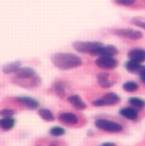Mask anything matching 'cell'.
<instances>
[{
    "label": "cell",
    "instance_id": "4",
    "mask_svg": "<svg viewBox=\"0 0 145 146\" xmlns=\"http://www.w3.org/2000/svg\"><path fill=\"white\" fill-rule=\"evenodd\" d=\"M95 65L102 69H114L118 66V60L111 56H100L95 60Z\"/></svg>",
    "mask_w": 145,
    "mask_h": 146
},
{
    "label": "cell",
    "instance_id": "18",
    "mask_svg": "<svg viewBox=\"0 0 145 146\" xmlns=\"http://www.w3.org/2000/svg\"><path fill=\"white\" fill-rule=\"evenodd\" d=\"M39 115L45 120V121H53L55 120V115L49 109H40L39 110Z\"/></svg>",
    "mask_w": 145,
    "mask_h": 146
},
{
    "label": "cell",
    "instance_id": "25",
    "mask_svg": "<svg viewBox=\"0 0 145 146\" xmlns=\"http://www.w3.org/2000/svg\"><path fill=\"white\" fill-rule=\"evenodd\" d=\"M92 104L94 106V107H104L106 106V103H104V100L101 98V99H96V100H94L93 102H92Z\"/></svg>",
    "mask_w": 145,
    "mask_h": 146
},
{
    "label": "cell",
    "instance_id": "11",
    "mask_svg": "<svg viewBox=\"0 0 145 146\" xmlns=\"http://www.w3.org/2000/svg\"><path fill=\"white\" fill-rule=\"evenodd\" d=\"M68 102L72 104L75 109H77V110L86 109V104H85V102L80 99V96H78V95H76V94L68 96Z\"/></svg>",
    "mask_w": 145,
    "mask_h": 146
},
{
    "label": "cell",
    "instance_id": "14",
    "mask_svg": "<svg viewBox=\"0 0 145 146\" xmlns=\"http://www.w3.org/2000/svg\"><path fill=\"white\" fill-rule=\"evenodd\" d=\"M15 126V119L13 117H3L0 119V128L2 130H10Z\"/></svg>",
    "mask_w": 145,
    "mask_h": 146
},
{
    "label": "cell",
    "instance_id": "8",
    "mask_svg": "<svg viewBox=\"0 0 145 146\" xmlns=\"http://www.w3.org/2000/svg\"><path fill=\"white\" fill-rule=\"evenodd\" d=\"M59 121L68 126H75L78 123V117L72 112H64V113H60Z\"/></svg>",
    "mask_w": 145,
    "mask_h": 146
},
{
    "label": "cell",
    "instance_id": "22",
    "mask_svg": "<svg viewBox=\"0 0 145 146\" xmlns=\"http://www.w3.org/2000/svg\"><path fill=\"white\" fill-rule=\"evenodd\" d=\"M114 2L119 6H125V7H128V6H132L136 2V0H114Z\"/></svg>",
    "mask_w": 145,
    "mask_h": 146
},
{
    "label": "cell",
    "instance_id": "12",
    "mask_svg": "<svg viewBox=\"0 0 145 146\" xmlns=\"http://www.w3.org/2000/svg\"><path fill=\"white\" fill-rule=\"evenodd\" d=\"M98 83H99V85H100L101 87H103V88H109V87H111V86L114 84L113 80H110V79H109L108 73L99 74V75H98Z\"/></svg>",
    "mask_w": 145,
    "mask_h": 146
},
{
    "label": "cell",
    "instance_id": "10",
    "mask_svg": "<svg viewBox=\"0 0 145 146\" xmlns=\"http://www.w3.org/2000/svg\"><path fill=\"white\" fill-rule=\"evenodd\" d=\"M116 54H118V49L113 45H102L101 48H99L94 56H111V57H114Z\"/></svg>",
    "mask_w": 145,
    "mask_h": 146
},
{
    "label": "cell",
    "instance_id": "19",
    "mask_svg": "<svg viewBox=\"0 0 145 146\" xmlns=\"http://www.w3.org/2000/svg\"><path fill=\"white\" fill-rule=\"evenodd\" d=\"M122 88L124 91L128 92V93H133V92H136L138 90V84L136 82H133V80H128L126 82L124 85H122Z\"/></svg>",
    "mask_w": 145,
    "mask_h": 146
},
{
    "label": "cell",
    "instance_id": "21",
    "mask_svg": "<svg viewBox=\"0 0 145 146\" xmlns=\"http://www.w3.org/2000/svg\"><path fill=\"white\" fill-rule=\"evenodd\" d=\"M66 133V130L63 128V127H58V126H55L50 129V135L53 136V137H59V136H63L64 134Z\"/></svg>",
    "mask_w": 145,
    "mask_h": 146
},
{
    "label": "cell",
    "instance_id": "26",
    "mask_svg": "<svg viewBox=\"0 0 145 146\" xmlns=\"http://www.w3.org/2000/svg\"><path fill=\"white\" fill-rule=\"evenodd\" d=\"M138 76H140V79H141V82L145 84V66H143V67H142L141 72L138 73Z\"/></svg>",
    "mask_w": 145,
    "mask_h": 146
},
{
    "label": "cell",
    "instance_id": "28",
    "mask_svg": "<svg viewBox=\"0 0 145 146\" xmlns=\"http://www.w3.org/2000/svg\"><path fill=\"white\" fill-rule=\"evenodd\" d=\"M50 146H57L56 144H50Z\"/></svg>",
    "mask_w": 145,
    "mask_h": 146
},
{
    "label": "cell",
    "instance_id": "9",
    "mask_svg": "<svg viewBox=\"0 0 145 146\" xmlns=\"http://www.w3.org/2000/svg\"><path fill=\"white\" fill-rule=\"evenodd\" d=\"M16 100H17V102L21 103L23 107H25V108L31 109V110L36 109V108H39V106H40L39 101H36V100L32 99V98H29V96H19V98H16Z\"/></svg>",
    "mask_w": 145,
    "mask_h": 146
},
{
    "label": "cell",
    "instance_id": "1",
    "mask_svg": "<svg viewBox=\"0 0 145 146\" xmlns=\"http://www.w3.org/2000/svg\"><path fill=\"white\" fill-rule=\"evenodd\" d=\"M51 61L57 68L64 70L77 68L83 64V60L72 53H55L51 56Z\"/></svg>",
    "mask_w": 145,
    "mask_h": 146
},
{
    "label": "cell",
    "instance_id": "17",
    "mask_svg": "<svg viewBox=\"0 0 145 146\" xmlns=\"http://www.w3.org/2000/svg\"><path fill=\"white\" fill-rule=\"evenodd\" d=\"M128 103H129V106H132V107H134V108H136L138 110H142L145 108V101L141 98H136V96L129 98L128 99Z\"/></svg>",
    "mask_w": 145,
    "mask_h": 146
},
{
    "label": "cell",
    "instance_id": "16",
    "mask_svg": "<svg viewBox=\"0 0 145 146\" xmlns=\"http://www.w3.org/2000/svg\"><path fill=\"white\" fill-rule=\"evenodd\" d=\"M19 68H21V62L19 61H15V62H10V64L5 65L2 67V72L5 74H13L16 73Z\"/></svg>",
    "mask_w": 145,
    "mask_h": 146
},
{
    "label": "cell",
    "instance_id": "3",
    "mask_svg": "<svg viewBox=\"0 0 145 146\" xmlns=\"http://www.w3.org/2000/svg\"><path fill=\"white\" fill-rule=\"evenodd\" d=\"M103 44L101 42H82V41H77L72 44L74 49L78 52H82V53H88V54H92L94 56L95 51L101 48Z\"/></svg>",
    "mask_w": 145,
    "mask_h": 146
},
{
    "label": "cell",
    "instance_id": "6",
    "mask_svg": "<svg viewBox=\"0 0 145 146\" xmlns=\"http://www.w3.org/2000/svg\"><path fill=\"white\" fill-rule=\"evenodd\" d=\"M127 56H128V59H129V60L136 61V62H138V64H143V62H145V50L144 49H141V48L132 49V50L128 51Z\"/></svg>",
    "mask_w": 145,
    "mask_h": 146
},
{
    "label": "cell",
    "instance_id": "29",
    "mask_svg": "<svg viewBox=\"0 0 145 146\" xmlns=\"http://www.w3.org/2000/svg\"><path fill=\"white\" fill-rule=\"evenodd\" d=\"M101 146H102V145H101Z\"/></svg>",
    "mask_w": 145,
    "mask_h": 146
},
{
    "label": "cell",
    "instance_id": "5",
    "mask_svg": "<svg viewBox=\"0 0 145 146\" xmlns=\"http://www.w3.org/2000/svg\"><path fill=\"white\" fill-rule=\"evenodd\" d=\"M113 33L118 36L125 37L128 40H140L143 37V33L141 31L133 29H119V30H114Z\"/></svg>",
    "mask_w": 145,
    "mask_h": 146
},
{
    "label": "cell",
    "instance_id": "23",
    "mask_svg": "<svg viewBox=\"0 0 145 146\" xmlns=\"http://www.w3.org/2000/svg\"><path fill=\"white\" fill-rule=\"evenodd\" d=\"M14 114H15V111L11 109H8V108L0 110V115H2V117H13Z\"/></svg>",
    "mask_w": 145,
    "mask_h": 146
},
{
    "label": "cell",
    "instance_id": "13",
    "mask_svg": "<svg viewBox=\"0 0 145 146\" xmlns=\"http://www.w3.org/2000/svg\"><path fill=\"white\" fill-rule=\"evenodd\" d=\"M102 99L104 100L106 106H114V104H118L120 102V96L118 94H116V93H112V92L106 93L102 96Z\"/></svg>",
    "mask_w": 145,
    "mask_h": 146
},
{
    "label": "cell",
    "instance_id": "2",
    "mask_svg": "<svg viewBox=\"0 0 145 146\" xmlns=\"http://www.w3.org/2000/svg\"><path fill=\"white\" fill-rule=\"evenodd\" d=\"M95 127L99 128L100 130H103V131H107V133H120L122 131V126L119 123V122H116V121H112V120H108V119H103V118H100V119H96L95 120Z\"/></svg>",
    "mask_w": 145,
    "mask_h": 146
},
{
    "label": "cell",
    "instance_id": "27",
    "mask_svg": "<svg viewBox=\"0 0 145 146\" xmlns=\"http://www.w3.org/2000/svg\"><path fill=\"white\" fill-rule=\"evenodd\" d=\"M102 146H116L114 143H103Z\"/></svg>",
    "mask_w": 145,
    "mask_h": 146
},
{
    "label": "cell",
    "instance_id": "15",
    "mask_svg": "<svg viewBox=\"0 0 145 146\" xmlns=\"http://www.w3.org/2000/svg\"><path fill=\"white\" fill-rule=\"evenodd\" d=\"M125 67H126V69H127L129 73L138 74L141 72L143 65H142V64H138V62H136V61H133V60H128V61L125 64Z\"/></svg>",
    "mask_w": 145,
    "mask_h": 146
},
{
    "label": "cell",
    "instance_id": "20",
    "mask_svg": "<svg viewBox=\"0 0 145 146\" xmlns=\"http://www.w3.org/2000/svg\"><path fill=\"white\" fill-rule=\"evenodd\" d=\"M53 90H55V93L59 96V98H64L65 96V86L61 82H57L55 85H53Z\"/></svg>",
    "mask_w": 145,
    "mask_h": 146
},
{
    "label": "cell",
    "instance_id": "7",
    "mask_svg": "<svg viewBox=\"0 0 145 146\" xmlns=\"http://www.w3.org/2000/svg\"><path fill=\"white\" fill-rule=\"evenodd\" d=\"M119 114L128 120H136L138 118V109L134 107H125L119 110Z\"/></svg>",
    "mask_w": 145,
    "mask_h": 146
},
{
    "label": "cell",
    "instance_id": "24",
    "mask_svg": "<svg viewBox=\"0 0 145 146\" xmlns=\"http://www.w3.org/2000/svg\"><path fill=\"white\" fill-rule=\"evenodd\" d=\"M133 24H134V25H136L137 27H141V29L145 30V21H143V19L134 18V19H133Z\"/></svg>",
    "mask_w": 145,
    "mask_h": 146
}]
</instances>
